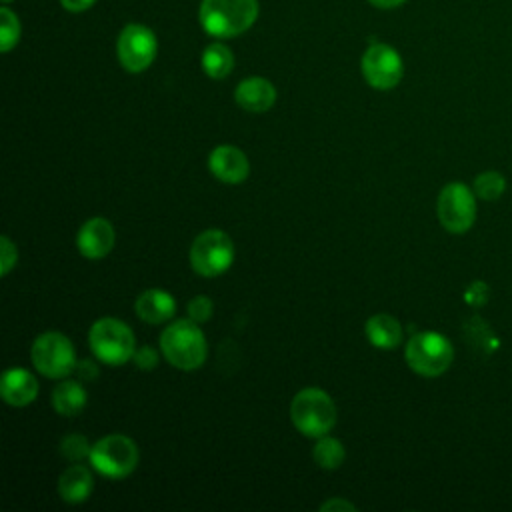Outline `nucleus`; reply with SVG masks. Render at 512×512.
I'll return each mask as SVG.
<instances>
[{"label": "nucleus", "mask_w": 512, "mask_h": 512, "mask_svg": "<svg viewBox=\"0 0 512 512\" xmlns=\"http://www.w3.org/2000/svg\"><path fill=\"white\" fill-rule=\"evenodd\" d=\"M436 212L442 228L452 234H462L472 228L476 220V198L474 192L462 182L446 184L436 202Z\"/></svg>", "instance_id": "1a4fd4ad"}, {"label": "nucleus", "mask_w": 512, "mask_h": 512, "mask_svg": "<svg viewBox=\"0 0 512 512\" xmlns=\"http://www.w3.org/2000/svg\"><path fill=\"white\" fill-rule=\"evenodd\" d=\"M234 244L222 230H204L190 246V266L206 278L220 276L232 266Z\"/></svg>", "instance_id": "0eeeda50"}, {"label": "nucleus", "mask_w": 512, "mask_h": 512, "mask_svg": "<svg viewBox=\"0 0 512 512\" xmlns=\"http://www.w3.org/2000/svg\"><path fill=\"white\" fill-rule=\"evenodd\" d=\"M88 340L94 356L104 364L120 366L128 362L136 352L132 328L118 318L96 320L90 328Z\"/></svg>", "instance_id": "39448f33"}, {"label": "nucleus", "mask_w": 512, "mask_h": 512, "mask_svg": "<svg viewBox=\"0 0 512 512\" xmlns=\"http://www.w3.org/2000/svg\"><path fill=\"white\" fill-rule=\"evenodd\" d=\"M208 168L210 172L226 184H238L244 182L248 172H250V164L246 154L230 144H222L216 146L210 156H208Z\"/></svg>", "instance_id": "ddd939ff"}, {"label": "nucleus", "mask_w": 512, "mask_h": 512, "mask_svg": "<svg viewBox=\"0 0 512 512\" xmlns=\"http://www.w3.org/2000/svg\"><path fill=\"white\" fill-rule=\"evenodd\" d=\"M236 104L248 112H266L276 102V88L262 76L244 78L234 90Z\"/></svg>", "instance_id": "4468645a"}, {"label": "nucleus", "mask_w": 512, "mask_h": 512, "mask_svg": "<svg viewBox=\"0 0 512 512\" xmlns=\"http://www.w3.org/2000/svg\"><path fill=\"white\" fill-rule=\"evenodd\" d=\"M200 24L216 38H232L246 32L258 18L256 0H202Z\"/></svg>", "instance_id": "f257e3e1"}, {"label": "nucleus", "mask_w": 512, "mask_h": 512, "mask_svg": "<svg viewBox=\"0 0 512 512\" xmlns=\"http://www.w3.org/2000/svg\"><path fill=\"white\" fill-rule=\"evenodd\" d=\"M96 0H60V4L68 10V12H84L88 10Z\"/></svg>", "instance_id": "c756f323"}, {"label": "nucleus", "mask_w": 512, "mask_h": 512, "mask_svg": "<svg viewBox=\"0 0 512 512\" xmlns=\"http://www.w3.org/2000/svg\"><path fill=\"white\" fill-rule=\"evenodd\" d=\"M0 394L10 406H26L38 396V382L24 368H10L2 374Z\"/></svg>", "instance_id": "2eb2a0df"}, {"label": "nucleus", "mask_w": 512, "mask_h": 512, "mask_svg": "<svg viewBox=\"0 0 512 512\" xmlns=\"http://www.w3.org/2000/svg\"><path fill=\"white\" fill-rule=\"evenodd\" d=\"M76 368H78L80 378H84V380H92L98 376V368L90 360H82L80 364H76Z\"/></svg>", "instance_id": "7c9ffc66"}, {"label": "nucleus", "mask_w": 512, "mask_h": 512, "mask_svg": "<svg viewBox=\"0 0 512 512\" xmlns=\"http://www.w3.org/2000/svg\"><path fill=\"white\" fill-rule=\"evenodd\" d=\"M132 360L140 370H152L158 364V352L152 346H142L134 352Z\"/></svg>", "instance_id": "bb28decb"}, {"label": "nucleus", "mask_w": 512, "mask_h": 512, "mask_svg": "<svg viewBox=\"0 0 512 512\" xmlns=\"http://www.w3.org/2000/svg\"><path fill=\"white\" fill-rule=\"evenodd\" d=\"M20 38V20L10 8H0V48L10 52Z\"/></svg>", "instance_id": "5701e85b"}, {"label": "nucleus", "mask_w": 512, "mask_h": 512, "mask_svg": "<svg viewBox=\"0 0 512 512\" xmlns=\"http://www.w3.org/2000/svg\"><path fill=\"white\" fill-rule=\"evenodd\" d=\"M404 354H406L408 366L416 374L428 376V378L444 374L454 360L452 342L444 334L432 332V330L412 334Z\"/></svg>", "instance_id": "20e7f679"}, {"label": "nucleus", "mask_w": 512, "mask_h": 512, "mask_svg": "<svg viewBox=\"0 0 512 512\" xmlns=\"http://www.w3.org/2000/svg\"><path fill=\"white\" fill-rule=\"evenodd\" d=\"M466 302L470 306H484V302L488 300V286L484 282H472L468 288H466V294H464Z\"/></svg>", "instance_id": "cd10ccee"}, {"label": "nucleus", "mask_w": 512, "mask_h": 512, "mask_svg": "<svg viewBox=\"0 0 512 512\" xmlns=\"http://www.w3.org/2000/svg\"><path fill=\"white\" fill-rule=\"evenodd\" d=\"M88 400L86 390L82 388V384L74 382V380H64L60 382L54 392H52V404L54 410L62 416H76L84 410Z\"/></svg>", "instance_id": "6ab92c4d"}, {"label": "nucleus", "mask_w": 512, "mask_h": 512, "mask_svg": "<svg viewBox=\"0 0 512 512\" xmlns=\"http://www.w3.org/2000/svg\"><path fill=\"white\" fill-rule=\"evenodd\" d=\"M506 190V180L496 170L480 172L474 178V194L482 200H498Z\"/></svg>", "instance_id": "4be33fe9"}, {"label": "nucleus", "mask_w": 512, "mask_h": 512, "mask_svg": "<svg viewBox=\"0 0 512 512\" xmlns=\"http://www.w3.org/2000/svg\"><path fill=\"white\" fill-rule=\"evenodd\" d=\"M290 418L304 436L320 438L336 424V404L324 390L304 388L290 404Z\"/></svg>", "instance_id": "7ed1b4c3"}, {"label": "nucleus", "mask_w": 512, "mask_h": 512, "mask_svg": "<svg viewBox=\"0 0 512 512\" xmlns=\"http://www.w3.org/2000/svg\"><path fill=\"white\" fill-rule=\"evenodd\" d=\"M2 2H10V0H2Z\"/></svg>", "instance_id": "473e14b6"}, {"label": "nucleus", "mask_w": 512, "mask_h": 512, "mask_svg": "<svg viewBox=\"0 0 512 512\" xmlns=\"http://www.w3.org/2000/svg\"><path fill=\"white\" fill-rule=\"evenodd\" d=\"M0 244H2V256H0L2 272L0 274L6 276L12 270V266L16 264V260H18V250H16V246L12 244V240L8 236H2Z\"/></svg>", "instance_id": "a878e982"}, {"label": "nucleus", "mask_w": 512, "mask_h": 512, "mask_svg": "<svg viewBox=\"0 0 512 512\" xmlns=\"http://www.w3.org/2000/svg\"><path fill=\"white\" fill-rule=\"evenodd\" d=\"M114 226L106 218H90L82 224L76 236V246L88 260H100L114 248Z\"/></svg>", "instance_id": "f8f14e48"}, {"label": "nucleus", "mask_w": 512, "mask_h": 512, "mask_svg": "<svg viewBox=\"0 0 512 512\" xmlns=\"http://www.w3.org/2000/svg\"><path fill=\"white\" fill-rule=\"evenodd\" d=\"M160 348L164 358L180 370H196L206 360V338L198 328V322L174 320L160 336Z\"/></svg>", "instance_id": "f03ea898"}, {"label": "nucleus", "mask_w": 512, "mask_h": 512, "mask_svg": "<svg viewBox=\"0 0 512 512\" xmlns=\"http://www.w3.org/2000/svg\"><path fill=\"white\" fill-rule=\"evenodd\" d=\"M364 332H366V338L370 340V344H374L376 348H384V350L396 348L402 340V326L390 314H374L372 318H368Z\"/></svg>", "instance_id": "a211bd4d"}, {"label": "nucleus", "mask_w": 512, "mask_h": 512, "mask_svg": "<svg viewBox=\"0 0 512 512\" xmlns=\"http://www.w3.org/2000/svg\"><path fill=\"white\" fill-rule=\"evenodd\" d=\"M90 450L92 446L88 444V440L80 434H70L66 436L62 442H60V452L72 460V462H78L82 458H90Z\"/></svg>", "instance_id": "b1692460"}, {"label": "nucleus", "mask_w": 512, "mask_h": 512, "mask_svg": "<svg viewBox=\"0 0 512 512\" xmlns=\"http://www.w3.org/2000/svg\"><path fill=\"white\" fill-rule=\"evenodd\" d=\"M34 368L48 378H64L76 368L72 342L60 332L40 334L30 350Z\"/></svg>", "instance_id": "6e6552de"}, {"label": "nucleus", "mask_w": 512, "mask_h": 512, "mask_svg": "<svg viewBox=\"0 0 512 512\" xmlns=\"http://www.w3.org/2000/svg\"><path fill=\"white\" fill-rule=\"evenodd\" d=\"M362 74L372 88L390 90L402 80L404 64L392 46L376 42L362 56Z\"/></svg>", "instance_id": "9b49d317"}, {"label": "nucleus", "mask_w": 512, "mask_h": 512, "mask_svg": "<svg viewBox=\"0 0 512 512\" xmlns=\"http://www.w3.org/2000/svg\"><path fill=\"white\" fill-rule=\"evenodd\" d=\"M234 68V56L230 52L228 46L220 44V42H214V44H208L202 52V70L214 78V80H220V78H226Z\"/></svg>", "instance_id": "aec40b11"}, {"label": "nucleus", "mask_w": 512, "mask_h": 512, "mask_svg": "<svg viewBox=\"0 0 512 512\" xmlns=\"http://www.w3.org/2000/svg\"><path fill=\"white\" fill-rule=\"evenodd\" d=\"M90 464L106 478H124L138 464V446L124 434L104 436L92 446Z\"/></svg>", "instance_id": "423d86ee"}, {"label": "nucleus", "mask_w": 512, "mask_h": 512, "mask_svg": "<svg viewBox=\"0 0 512 512\" xmlns=\"http://www.w3.org/2000/svg\"><path fill=\"white\" fill-rule=\"evenodd\" d=\"M174 310V298L160 288H150L142 292L136 300V314L148 324H162L170 320L174 316Z\"/></svg>", "instance_id": "dca6fc26"}, {"label": "nucleus", "mask_w": 512, "mask_h": 512, "mask_svg": "<svg viewBox=\"0 0 512 512\" xmlns=\"http://www.w3.org/2000/svg\"><path fill=\"white\" fill-rule=\"evenodd\" d=\"M344 446L340 440L332 438V436H320L316 446H314V462L320 468L326 470H336L340 468V464L344 462Z\"/></svg>", "instance_id": "412c9836"}, {"label": "nucleus", "mask_w": 512, "mask_h": 512, "mask_svg": "<svg viewBox=\"0 0 512 512\" xmlns=\"http://www.w3.org/2000/svg\"><path fill=\"white\" fill-rule=\"evenodd\" d=\"M368 2L374 4L376 8H396V6H400L406 0H368Z\"/></svg>", "instance_id": "2f4dec72"}, {"label": "nucleus", "mask_w": 512, "mask_h": 512, "mask_svg": "<svg viewBox=\"0 0 512 512\" xmlns=\"http://www.w3.org/2000/svg\"><path fill=\"white\" fill-rule=\"evenodd\" d=\"M320 510H324V512H328V510H356V506L348 500H342V498H330L324 504H320Z\"/></svg>", "instance_id": "c85d7f7f"}, {"label": "nucleus", "mask_w": 512, "mask_h": 512, "mask_svg": "<svg viewBox=\"0 0 512 512\" xmlns=\"http://www.w3.org/2000/svg\"><path fill=\"white\" fill-rule=\"evenodd\" d=\"M118 60L124 70L138 74L146 70L156 58L158 42L154 32L144 24H128L118 36Z\"/></svg>", "instance_id": "9d476101"}, {"label": "nucleus", "mask_w": 512, "mask_h": 512, "mask_svg": "<svg viewBox=\"0 0 512 512\" xmlns=\"http://www.w3.org/2000/svg\"><path fill=\"white\" fill-rule=\"evenodd\" d=\"M92 488H94V478L90 470L82 464H74L60 474L58 494L64 502L80 504L88 500V496L92 494Z\"/></svg>", "instance_id": "f3484780"}, {"label": "nucleus", "mask_w": 512, "mask_h": 512, "mask_svg": "<svg viewBox=\"0 0 512 512\" xmlns=\"http://www.w3.org/2000/svg\"><path fill=\"white\" fill-rule=\"evenodd\" d=\"M188 316L194 322H208L212 316V300L208 296H194L188 302Z\"/></svg>", "instance_id": "393cba45"}]
</instances>
